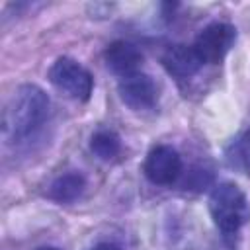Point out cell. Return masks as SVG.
Here are the masks:
<instances>
[{
	"label": "cell",
	"instance_id": "5",
	"mask_svg": "<svg viewBox=\"0 0 250 250\" xmlns=\"http://www.w3.org/2000/svg\"><path fill=\"white\" fill-rule=\"evenodd\" d=\"M184 164L180 152L170 145H154L145 162H143V174L145 178L154 186H172L182 176Z\"/></svg>",
	"mask_w": 250,
	"mask_h": 250
},
{
	"label": "cell",
	"instance_id": "7",
	"mask_svg": "<svg viewBox=\"0 0 250 250\" xmlns=\"http://www.w3.org/2000/svg\"><path fill=\"white\" fill-rule=\"evenodd\" d=\"M104 62L113 74L125 78V76L139 72V66L143 62V53L135 43L125 41V39H117L105 47Z\"/></svg>",
	"mask_w": 250,
	"mask_h": 250
},
{
	"label": "cell",
	"instance_id": "6",
	"mask_svg": "<svg viewBox=\"0 0 250 250\" xmlns=\"http://www.w3.org/2000/svg\"><path fill=\"white\" fill-rule=\"evenodd\" d=\"M117 94L121 102L133 111H150L158 102V88L154 80L143 72L121 78L117 84Z\"/></svg>",
	"mask_w": 250,
	"mask_h": 250
},
{
	"label": "cell",
	"instance_id": "2",
	"mask_svg": "<svg viewBox=\"0 0 250 250\" xmlns=\"http://www.w3.org/2000/svg\"><path fill=\"white\" fill-rule=\"evenodd\" d=\"M209 213L219 232L234 238L250 219V203L234 182H221L209 193Z\"/></svg>",
	"mask_w": 250,
	"mask_h": 250
},
{
	"label": "cell",
	"instance_id": "9",
	"mask_svg": "<svg viewBox=\"0 0 250 250\" xmlns=\"http://www.w3.org/2000/svg\"><path fill=\"white\" fill-rule=\"evenodd\" d=\"M86 189V178L80 172H66L57 176L47 189L49 199L57 201V203H72L76 201Z\"/></svg>",
	"mask_w": 250,
	"mask_h": 250
},
{
	"label": "cell",
	"instance_id": "10",
	"mask_svg": "<svg viewBox=\"0 0 250 250\" xmlns=\"http://www.w3.org/2000/svg\"><path fill=\"white\" fill-rule=\"evenodd\" d=\"M225 162L240 174H250V129L242 131L227 145Z\"/></svg>",
	"mask_w": 250,
	"mask_h": 250
},
{
	"label": "cell",
	"instance_id": "12",
	"mask_svg": "<svg viewBox=\"0 0 250 250\" xmlns=\"http://www.w3.org/2000/svg\"><path fill=\"white\" fill-rule=\"evenodd\" d=\"M92 250H121L117 244H113V242H100V244H96Z\"/></svg>",
	"mask_w": 250,
	"mask_h": 250
},
{
	"label": "cell",
	"instance_id": "8",
	"mask_svg": "<svg viewBox=\"0 0 250 250\" xmlns=\"http://www.w3.org/2000/svg\"><path fill=\"white\" fill-rule=\"evenodd\" d=\"M160 62H162L164 70L170 76L180 78V80L191 78L203 66V61L199 59V55L193 49V45H184V43H178V45L168 47L164 51Z\"/></svg>",
	"mask_w": 250,
	"mask_h": 250
},
{
	"label": "cell",
	"instance_id": "4",
	"mask_svg": "<svg viewBox=\"0 0 250 250\" xmlns=\"http://www.w3.org/2000/svg\"><path fill=\"white\" fill-rule=\"evenodd\" d=\"M236 27L225 21H213L205 25L193 41V49L197 51L203 64H219L227 53L234 47Z\"/></svg>",
	"mask_w": 250,
	"mask_h": 250
},
{
	"label": "cell",
	"instance_id": "13",
	"mask_svg": "<svg viewBox=\"0 0 250 250\" xmlns=\"http://www.w3.org/2000/svg\"><path fill=\"white\" fill-rule=\"evenodd\" d=\"M35 250H61V248H57V246H39Z\"/></svg>",
	"mask_w": 250,
	"mask_h": 250
},
{
	"label": "cell",
	"instance_id": "11",
	"mask_svg": "<svg viewBox=\"0 0 250 250\" xmlns=\"http://www.w3.org/2000/svg\"><path fill=\"white\" fill-rule=\"evenodd\" d=\"M90 152L104 160V162H109L113 160L115 156H119L121 152V139L115 131L111 129H98L92 133L90 137Z\"/></svg>",
	"mask_w": 250,
	"mask_h": 250
},
{
	"label": "cell",
	"instance_id": "1",
	"mask_svg": "<svg viewBox=\"0 0 250 250\" xmlns=\"http://www.w3.org/2000/svg\"><path fill=\"white\" fill-rule=\"evenodd\" d=\"M53 105L43 88L21 84L10 96L2 111V137L10 145L33 141L51 121Z\"/></svg>",
	"mask_w": 250,
	"mask_h": 250
},
{
	"label": "cell",
	"instance_id": "3",
	"mask_svg": "<svg viewBox=\"0 0 250 250\" xmlns=\"http://www.w3.org/2000/svg\"><path fill=\"white\" fill-rule=\"evenodd\" d=\"M49 82L66 98L74 102H88L94 92V76L92 72L80 64L76 59L70 57H59L49 72H47Z\"/></svg>",
	"mask_w": 250,
	"mask_h": 250
}]
</instances>
